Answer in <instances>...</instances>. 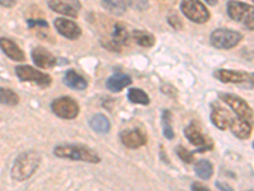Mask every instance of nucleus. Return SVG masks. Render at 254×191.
I'll list each match as a JSON object with an SVG mask.
<instances>
[{
    "instance_id": "obj_1",
    "label": "nucleus",
    "mask_w": 254,
    "mask_h": 191,
    "mask_svg": "<svg viewBox=\"0 0 254 191\" xmlns=\"http://www.w3.org/2000/svg\"><path fill=\"white\" fill-rule=\"evenodd\" d=\"M41 162V156L35 151H28L22 153L12 168V177L17 181H24L35 174Z\"/></svg>"
},
{
    "instance_id": "obj_16",
    "label": "nucleus",
    "mask_w": 254,
    "mask_h": 191,
    "mask_svg": "<svg viewBox=\"0 0 254 191\" xmlns=\"http://www.w3.org/2000/svg\"><path fill=\"white\" fill-rule=\"evenodd\" d=\"M0 49H1V51H3L9 59H12V60L23 61L24 59H26L24 52L18 47V45L15 44V42H13V41L9 40V38H0Z\"/></svg>"
},
{
    "instance_id": "obj_15",
    "label": "nucleus",
    "mask_w": 254,
    "mask_h": 191,
    "mask_svg": "<svg viewBox=\"0 0 254 191\" xmlns=\"http://www.w3.org/2000/svg\"><path fill=\"white\" fill-rule=\"evenodd\" d=\"M215 78L224 83H244L252 81V76L243 72H234V70L220 69L215 72Z\"/></svg>"
},
{
    "instance_id": "obj_11",
    "label": "nucleus",
    "mask_w": 254,
    "mask_h": 191,
    "mask_svg": "<svg viewBox=\"0 0 254 191\" xmlns=\"http://www.w3.org/2000/svg\"><path fill=\"white\" fill-rule=\"evenodd\" d=\"M54 24H55L59 33L63 35L64 37L69 38V40H76V38L80 37V27L75 22H72V20L66 19V18H58V19H55Z\"/></svg>"
},
{
    "instance_id": "obj_20",
    "label": "nucleus",
    "mask_w": 254,
    "mask_h": 191,
    "mask_svg": "<svg viewBox=\"0 0 254 191\" xmlns=\"http://www.w3.org/2000/svg\"><path fill=\"white\" fill-rule=\"evenodd\" d=\"M89 125L95 133L99 134L108 133L111 129L110 120H108L104 115H102V113H97V115L93 116L92 119H90Z\"/></svg>"
},
{
    "instance_id": "obj_9",
    "label": "nucleus",
    "mask_w": 254,
    "mask_h": 191,
    "mask_svg": "<svg viewBox=\"0 0 254 191\" xmlns=\"http://www.w3.org/2000/svg\"><path fill=\"white\" fill-rule=\"evenodd\" d=\"M185 134L186 136H187V139L190 140V144H193L199 148V152L211 151V148H212V142L210 140V138L203 135L202 131L199 130V127L197 126L194 122H192V124L188 125V126L186 127Z\"/></svg>"
},
{
    "instance_id": "obj_2",
    "label": "nucleus",
    "mask_w": 254,
    "mask_h": 191,
    "mask_svg": "<svg viewBox=\"0 0 254 191\" xmlns=\"http://www.w3.org/2000/svg\"><path fill=\"white\" fill-rule=\"evenodd\" d=\"M54 154L59 158H66L71 161H83L88 163H98L101 161L99 156L93 149L84 145H59L55 148Z\"/></svg>"
},
{
    "instance_id": "obj_29",
    "label": "nucleus",
    "mask_w": 254,
    "mask_h": 191,
    "mask_svg": "<svg viewBox=\"0 0 254 191\" xmlns=\"http://www.w3.org/2000/svg\"><path fill=\"white\" fill-rule=\"evenodd\" d=\"M128 3L131 6L139 9V10H144L149 6V0H128Z\"/></svg>"
},
{
    "instance_id": "obj_13",
    "label": "nucleus",
    "mask_w": 254,
    "mask_h": 191,
    "mask_svg": "<svg viewBox=\"0 0 254 191\" xmlns=\"http://www.w3.org/2000/svg\"><path fill=\"white\" fill-rule=\"evenodd\" d=\"M32 59L38 68L50 69V68H54L56 65V58L45 47L38 46L32 50Z\"/></svg>"
},
{
    "instance_id": "obj_12",
    "label": "nucleus",
    "mask_w": 254,
    "mask_h": 191,
    "mask_svg": "<svg viewBox=\"0 0 254 191\" xmlns=\"http://www.w3.org/2000/svg\"><path fill=\"white\" fill-rule=\"evenodd\" d=\"M121 142L124 143L125 147L136 149V148H140L146 144L147 139L146 135L139 129H133V130H127L126 129L121 133Z\"/></svg>"
},
{
    "instance_id": "obj_14",
    "label": "nucleus",
    "mask_w": 254,
    "mask_h": 191,
    "mask_svg": "<svg viewBox=\"0 0 254 191\" xmlns=\"http://www.w3.org/2000/svg\"><path fill=\"white\" fill-rule=\"evenodd\" d=\"M229 129L239 139H248L252 134V124L246 119L242 117H231Z\"/></svg>"
},
{
    "instance_id": "obj_27",
    "label": "nucleus",
    "mask_w": 254,
    "mask_h": 191,
    "mask_svg": "<svg viewBox=\"0 0 254 191\" xmlns=\"http://www.w3.org/2000/svg\"><path fill=\"white\" fill-rule=\"evenodd\" d=\"M163 131H164V135L167 139H173L174 138V131L173 127H172L171 122V112L169 111H164L163 112Z\"/></svg>"
},
{
    "instance_id": "obj_3",
    "label": "nucleus",
    "mask_w": 254,
    "mask_h": 191,
    "mask_svg": "<svg viewBox=\"0 0 254 191\" xmlns=\"http://www.w3.org/2000/svg\"><path fill=\"white\" fill-rule=\"evenodd\" d=\"M228 14L231 19L242 22L247 28L253 29V6L249 4L231 0L228 3Z\"/></svg>"
},
{
    "instance_id": "obj_32",
    "label": "nucleus",
    "mask_w": 254,
    "mask_h": 191,
    "mask_svg": "<svg viewBox=\"0 0 254 191\" xmlns=\"http://www.w3.org/2000/svg\"><path fill=\"white\" fill-rule=\"evenodd\" d=\"M192 190H202V191H207L208 189L206 188V186L201 185V184L196 183V184H193V185H192Z\"/></svg>"
},
{
    "instance_id": "obj_4",
    "label": "nucleus",
    "mask_w": 254,
    "mask_h": 191,
    "mask_svg": "<svg viewBox=\"0 0 254 191\" xmlns=\"http://www.w3.org/2000/svg\"><path fill=\"white\" fill-rule=\"evenodd\" d=\"M51 108L52 112L59 116L60 119L72 120L79 115V104L76 103L75 99H72L71 97H67V96L56 98L51 103Z\"/></svg>"
},
{
    "instance_id": "obj_28",
    "label": "nucleus",
    "mask_w": 254,
    "mask_h": 191,
    "mask_svg": "<svg viewBox=\"0 0 254 191\" xmlns=\"http://www.w3.org/2000/svg\"><path fill=\"white\" fill-rule=\"evenodd\" d=\"M177 154H178V157L182 159L183 162H186V163L193 162V159H194L193 158V153L188 152V149H186V148L182 147V145L177 147Z\"/></svg>"
},
{
    "instance_id": "obj_8",
    "label": "nucleus",
    "mask_w": 254,
    "mask_h": 191,
    "mask_svg": "<svg viewBox=\"0 0 254 191\" xmlns=\"http://www.w3.org/2000/svg\"><path fill=\"white\" fill-rule=\"evenodd\" d=\"M221 99L237 113L238 117L246 119L248 121L253 119V110L243 98L235 95H231V93H224V95H221Z\"/></svg>"
},
{
    "instance_id": "obj_19",
    "label": "nucleus",
    "mask_w": 254,
    "mask_h": 191,
    "mask_svg": "<svg viewBox=\"0 0 254 191\" xmlns=\"http://www.w3.org/2000/svg\"><path fill=\"white\" fill-rule=\"evenodd\" d=\"M64 83L66 84L69 88H71V90H76V91H84L88 86L87 81H85L80 74L74 72V70H69V72L65 74Z\"/></svg>"
},
{
    "instance_id": "obj_6",
    "label": "nucleus",
    "mask_w": 254,
    "mask_h": 191,
    "mask_svg": "<svg viewBox=\"0 0 254 191\" xmlns=\"http://www.w3.org/2000/svg\"><path fill=\"white\" fill-rule=\"evenodd\" d=\"M210 41L211 44L217 47V49L228 50L239 44L242 41V35L239 32L231 31V29L220 28L211 33Z\"/></svg>"
},
{
    "instance_id": "obj_24",
    "label": "nucleus",
    "mask_w": 254,
    "mask_h": 191,
    "mask_svg": "<svg viewBox=\"0 0 254 191\" xmlns=\"http://www.w3.org/2000/svg\"><path fill=\"white\" fill-rule=\"evenodd\" d=\"M18 102H19V97H18L14 91L0 87V103L8 104V106H15Z\"/></svg>"
},
{
    "instance_id": "obj_26",
    "label": "nucleus",
    "mask_w": 254,
    "mask_h": 191,
    "mask_svg": "<svg viewBox=\"0 0 254 191\" xmlns=\"http://www.w3.org/2000/svg\"><path fill=\"white\" fill-rule=\"evenodd\" d=\"M212 172H214V168H212V165H211L208 161L206 159H202L199 161L196 165V174L199 179L207 180L212 176Z\"/></svg>"
},
{
    "instance_id": "obj_23",
    "label": "nucleus",
    "mask_w": 254,
    "mask_h": 191,
    "mask_svg": "<svg viewBox=\"0 0 254 191\" xmlns=\"http://www.w3.org/2000/svg\"><path fill=\"white\" fill-rule=\"evenodd\" d=\"M103 6L111 13L121 15L126 12V0H102Z\"/></svg>"
},
{
    "instance_id": "obj_10",
    "label": "nucleus",
    "mask_w": 254,
    "mask_h": 191,
    "mask_svg": "<svg viewBox=\"0 0 254 191\" xmlns=\"http://www.w3.org/2000/svg\"><path fill=\"white\" fill-rule=\"evenodd\" d=\"M49 6L56 13L67 17H76L80 9V3L78 0H50Z\"/></svg>"
},
{
    "instance_id": "obj_22",
    "label": "nucleus",
    "mask_w": 254,
    "mask_h": 191,
    "mask_svg": "<svg viewBox=\"0 0 254 191\" xmlns=\"http://www.w3.org/2000/svg\"><path fill=\"white\" fill-rule=\"evenodd\" d=\"M132 38L136 44L140 45L141 47H151L155 44V37H154V35L145 31H133Z\"/></svg>"
},
{
    "instance_id": "obj_21",
    "label": "nucleus",
    "mask_w": 254,
    "mask_h": 191,
    "mask_svg": "<svg viewBox=\"0 0 254 191\" xmlns=\"http://www.w3.org/2000/svg\"><path fill=\"white\" fill-rule=\"evenodd\" d=\"M112 42L116 47L117 46H125V45L128 42V31H127L126 27L122 23H117L115 26V29H113V35H112Z\"/></svg>"
},
{
    "instance_id": "obj_31",
    "label": "nucleus",
    "mask_w": 254,
    "mask_h": 191,
    "mask_svg": "<svg viewBox=\"0 0 254 191\" xmlns=\"http://www.w3.org/2000/svg\"><path fill=\"white\" fill-rule=\"evenodd\" d=\"M17 0H0V5L6 6V8H12L15 5Z\"/></svg>"
},
{
    "instance_id": "obj_18",
    "label": "nucleus",
    "mask_w": 254,
    "mask_h": 191,
    "mask_svg": "<svg viewBox=\"0 0 254 191\" xmlns=\"http://www.w3.org/2000/svg\"><path fill=\"white\" fill-rule=\"evenodd\" d=\"M131 83H132V81H131L130 77L126 76V74H122V73H119V74H115L111 78H108L107 88L111 92H121L124 88L130 86Z\"/></svg>"
},
{
    "instance_id": "obj_17",
    "label": "nucleus",
    "mask_w": 254,
    "mask_h": 191,
    "mask_svg": "<svg viewBox=\"0 0 254 191\" xmlns=\"http://www.w3.org/2000/svg\"><path fill=\"white\" fill-rule=\"evenodd\" d=\"M233 116L230 115V112L222 107H215L211 112V120L214 122V125L221 130H226L230 124V120Z\"/></svg>"
},
{
    "instance_id": "obj_33",
    "label": "nucleus",
    "mask_w": 254,
    "mask_h": 191,
    "mask_svg": "<svg viewBox=\"0 0 254 191\" xmlns=\"http://www.w3.org/2000/svg\"><path fill=\"white\" fill-rule=\"evenodd\" d=\"M206 3H208V5H215L217 3V0H206Z\"/></svg>"
},
{
    "instance_id": "obj_7",
    "label": "nucleus",
    "mask_w": 254,
    "mask_h": 191,
    "mask_svg": "<svg viewBox=\"0 0 254 191\" xmlns=\"http://www.w3.org/2000/svg\"><path fill=\"white\" fill-rule=\"evenodd\" d=\"M15 74L22 82H32L36 83L41 87H49L51 84L52 79L49 74L40 72V70L35 69V68L29 67V65H19L15 68Z\"/></svg>"
},
{
    "instance_id": "obj_5",
    "label": "nucleus",
    "mask_w": 254,
    "mask_h": 191,
    "mask_svg": "<svg viewBox=\"0 0 254 191\" xmlns=\"http://www.w3.org/2000/svg\"><path fill=\"white\" fill-rule=\"evenodd\" d=\"M181 9L183 14L194 23H205L210 19V12L199 0H183Z\"/></svg>"
},
{
    "instance_id": "obj_30",
    "label": "nucleus",
    "mask_w": 254,
    "mask_h": 191,
    "mask_svg": "<svg viewBox=\"0 0 254 191\" xmlns=\"http://www.w3.org/2000/svg\"><path fill=\"white\" fill-rule=\"evenodd\" d=\"M28 26L31 27V28H33V27L36 26H40V27H44V28H47V22H45V20H28Z\"/></svg>"
},
{
    "instance_id": "obj_25",
    "label": "nucleus",
    "mask_w": 254,
    "mask_h": 191,
    "mask_svg": "<svg viewBox=\"0 0 254 191\" xmlns=\"http://www.w3.org/2000/svg\"><path fill=\"white\" fill-rule=\"evenodd\" d=\"M128 99H130L132 103H139V104H149L150 103V99H149V96L144 92V91L139 90V88H131L128 91V95H127Z\"/></svg>"
}]
</instances>
